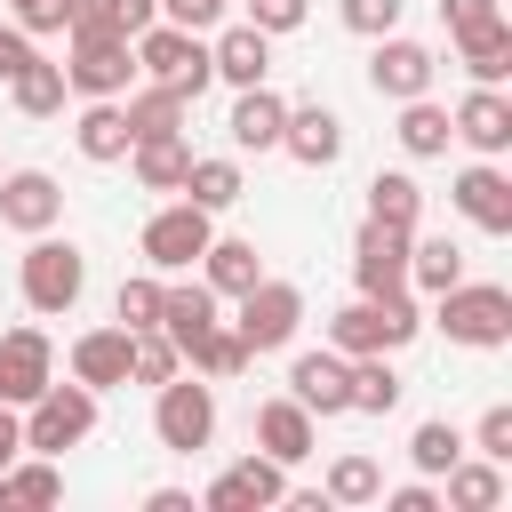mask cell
Segmentation results:
<instances>
[{
  "instance_id": "cell-19",
  "label": "cell",
  "mask_w": 512,
  "mask_h": 512,
  "mask_svg": "<svg viewBox=\"0 0 512 512\" xmlns=\"http://www.w3.org/2000/svg\"><path fill=\"white\" fill-rule=\"evenodd\" d=\"M280 120H288V104L256 80V88H240V96H232L224 136H232V152H280Z\"/></svg>"
},
{
  "instance_id": "cell-40",
  "label": "cell",
  "mask_w": 512,
  "mask_h": 512,
  "mask_svg": "<svg viewBox=\"0 0 512 512\" xmlns=\"http://www.w3.org/2000/svg\"><path fill=\"white\" fill-rule=\"evenodd\" d=\"M320 496H328V504H376V496H384L376 456H336V464H328V480H320Z\"/></svg>"
},
{
  "instance_id": "cell-27",
  "label": "cell",
  "mask_w": 512,
  "mask_h": 512,
  "mask_svg": "<svg viewBox=\"0 0 512 512\" xmlns=\"http://www.w3.org/2000/svg\"><path fill=\"white\" fill-rule=\"evenodd\" d=\"M200 280H208L216 296H248V288L264 280L256 240H208V248H200Z\"/></svg>"
},
{
  "instance_id": "cell-4",
  "label": "cell",
  "mask_w": 512,
  "mask_h": 512,
  "mask_svg": "<svg viewBox=\"0 0 512 512\" xmlns=\"http://www.w3.org/2000/svg\"><path fill=\"white\" fill-rule=\"evenodd\" d=\"M16 288H24V304H32L40 320H64V312L80 304V288H88V256H80L72 240H56V232H32Z\"/></svg>"
},
{
  "instance_id": "cell-35",
  "label": "cell",
  "mask_w": 512,
  "mask_h": 512,
  "mask_svg": "<svg viewBox=\"0 0 512 512\" xmlns=\"http://www.w3.org/2000/svg\"><path fill=\"white\" fill-rule=\"evenodd\" d=\"M8 96H16V112H24V120H56V112H64V64L32 56V64L8 80Z\"/></svg>"
},
{
  "instance_id": "cell-41",
  "label": "cell",
  "mask_w": 512,
  "mask_h": 512,
  "mask_svg": "<svg viewBox=\"0 0 512 512\" xmlns=\"http://www.w3.org/2000/svg\"><path fill=\"white\" fill-rule=\"evenodd\" d=\"M224 480H232V496H240L248 512H256V504H280V496H288V464H272L264 448H256V456H240V464H232Z\"/></svg>"
},
{
  "instance_id": "cell-9",
  "label": "cell",
  "mask_w": 512,
  "mask_h": 512,
  "mask_svg": "<svg viewBox=\"0 0 512 512\" xmlns=\"http://www.w3.org/2000/svg\"><path fill=\"white\" fill-rule=\"evenodd\" d=\"M240 344L248 352H280V344H296V328H304V288L296 280H256L248 296H240Z\"/></svg>"
},
{
  "instance_id": "cell-7",
  "label": "cell",
  "mask_w": 512,
  "mask_h": 512,
  "mask_svg": "<svg viewBox=\"0 0 512 512\" xmlns=\"http://www.w3.org/2000/svg\"><path fill=\"white\" fill-rule=\"evenodd\" d=\"M96 432V392L88 384H48L40 400H24V448L32 456H64Z\"/></svg>"
},
{
  "instance_id": "cell-22",
  "label": "cell",
  "mask_w": 512,
  "mask_h": 512,
  "mask_svg": "<svg viewBox=\"0 0 512 512\" xmlns=\"http://www.w3.org/2000/svg\"><path fill=\"white\" fill-rule=\"evenodd\" d=\"M72 144H80V160H96V168H112V160H128V112H120V96H88V112L72 120Z\"/></svg>"
},
{
  "instance_id": "cell-14",
  "label": "cell",
  "mask_w": 512,
  "mask_h": 512,
  "mask_svg": "<svg viewBox=\"0 0 512 512\" xmlns=\"http://www.w3.org/2000/svg\"><path fill=\"white\" fill-rule=\"evenodd\" d=\"M48 384H56V352H48V336H40V328H8V336H0V400L24 408V400H40Z\"/></svg>"
},
{
  "instance_id": "cell-21",
  "label": "cell",
  "mask_w": 512,
  "mask_h": 512,
  "mask_svg": "<svg viewBox=\"0 0 512 512\" xmlns=\"http://www.w3.org/2000/svg\"><path fill=\"white\" fill-rule=\"evenodd\" d=\"M208 64H216V80H232V88H256V80L272 72V32H256V24H232V32H216V40H208Z\"/></svg>"
},
{
  "instance_id": "cell-37",
  "label": "cell",
  "mask_w": 512,
  "mask_h": 512,
  "mask_svg": "<svg viewBox=\"0 0 512 512\" xmlns=\"http://www.w3.org/2000/svg\"><path fill=\"white\" fill-rule=\"evenodd\" d=\"M56 496H64L56 456H16V464L0 472V504H56Z\"/></svg>"
},
{
  "instance_id": "cell-15",
  "label": "cell",
  "mask_w": 512,
  "mask_h": 512,
  "mask_svg": "<svg viewBox=\"0 0 512 512\" xmlns=\"http://www.w3.org/2000/svg\"><path fill=\"white\" fill-rule=\"evenodd\" d=\"M448 200H456V216H464V224H480V232H512V176H504L496 160L456 168Z\"/></svg>"
},
{
  "instance_id": "cell-6",
  "label": "cell",
  "mask_w": 512,
  "mask_h": 512,
  "mask_svg": "<svg viewBox=\"0 0 512 512\" xmlns=\"http://www.w3.org/2000/svg\"><path fill=\"white\" fill-rule=\"evenodd\" d=\"M72 56H64V88L80 96H128L136 88V48L120 32H88V24H64Z\"/></svg>"
},
{
  "instance_id": "cell-50",
  "label": "cell",
  "mask_w": 512,
  "mask_h": 512,
  "mask_svg": "<svg viewBox=\"0 0 512 512\" xmlns=\"http://www.w3.org/2000/svg\"><path fill=\"white\" fill-rule=\"evenodd\" d=\"M16 456H24V408H8V400H0V472H8Z\"/></svg>"
},
{
  "instance_id": "cell-23",
  "label": "cell",
  "mask_w": 512,
  "mask_h": 512,
  "mask_svg": "<svg viewBox=\"0 0 512 512\" xmlns=\"http://www.w3.org/2000/svg\"><path fill=\"white\" fill-rule=\"evenodd\" d=\"M128 168H136L144 192H176L184 168H192V136H184V128H176V136H136V144H128Z\"/></svg>"
},
{
  "instance_id": "cell-24",
  "label": "cell",
  "mask_w": 512,
  "mask_h": 512,
  "mask_svg": "<svg viewBox=\"0 0 512 512\" xmlns=\"http://www.w3.org/2000/svg\"><path fill=\"white\" fill-rule=\"evenodd\" d=\"M368 224L416 232V224H424V184H416L408 168H376V176H368Z\"/></svg>"
},
{
  "instance_id": "cell-53",
  "label": "cell",
  "mask_w": 512,
  "mask_h": 512,
  "mask_svg": "<svg viewBox=\"0 0 512 512\" xmlns=\"http://www.w3.org/2000/svg\"><path fill=\"white\" fill-rule=\"evenodd\" d=\"M8 8H16V0H8Z\"/></svg>"
},
{
  "instance_id": "cell-17",
  "label": "cell",
  "mask_w": 512,
  "mask_h": 512,
  "mask_svg": "<svg viewBox=\"0 0 512 512\" xmlns=\"http://www.w3.org/2000/svg\"><path fill=\"white\" fill-rule=\"evenodd\" d=\"M448 128H456V144H472L480 160H504V152H512V96H504V88H472V96L448 112Z\"/></svg>"
},
{
  "instance_id": "cell-2",
  "label": "cell",
  "mask_w": 512,
  "mask_h": 512,
  "mask_svg": "<svg viewBox=\"0 0 512 512\" xmlns=\"http://www.w3.org/2000/svg\"><path fill=\"white\" fill-rule=\"evenodd\" d=\"M128 48H136V80H160V88H176L184 104H200V88L216 80L208 40H200V32H184V24H160V16H152Z\"/></svg>"
},
{
  "instance_id": "cell-8",
  "label": "cell",
  "mask_w": 512,
  "mask_h": 512,
  "mask_svg": "<svg viewBox=\"0 0 512 512\" xmlns=\"http://www.w3.org/2000/svg\"><path fill=\"white\" fill-rule=\"evenodd\" d=\"M208 240H216V216H208V208H192V200L152 208V216H144V232H136V248H144V264H152V272H192Z\"/></svg>"
},
{
  "instance_id": "cell-32",
  "label": "cell",
  "mask_w": 512,
  "mask_h": 512,
  "mask_svg": "<svg viewBox=\"0 0 512 512\" xmlns=\"http://www.w3.org/2000/svg\"><path fill=\"white\" fill-rule=\"evenodd\" d=\"M248 360H256V352H248V344H240V328H224V320H216L208 336H192V344H184V368H192V376H208V384H232Z\"/></svg>"
},
{
  "instance_id": "cell-54",
  "label": "cell",
  "mask_w": 512,
  "mask_h": 512,
  "mask_svg": "<svg viewBox=\"0 0 512 512\" xmlns=\"http://www.w3.org/2000/svg\"><path fill=\"white\" fill-rule=\"evenodd\" d=\"M240 8H248V0H240Z\"/></svg>"
},
{
  "instance_id": "cell-16",
  "label": "cell",
  "mask_w": 512,
  "mask_h": 512,
  "mask_svg": "<svg viewBox=\"0 0 512 512\" xmlns=\"http://www.w3.org/2000/svg\"><path fill=\"white\" fill-rule=\"evenodd\" d=\"M352 280H360V296H392V288H408V232H392V224H360V232H352Z\"/></svg>"
},
{
  "instance_id": "cell-10",
  "label": "cell",
  "mask_w": 512,
  "mask_h": 512,
  "mask_svg": "<svg viewBox=\"0 0 512 512\" xmlns=\"http://www.w3.org/2000/svg\"><path fill=\"white\" fill-rule=\"evenodd\" d=\"M432 72H440V56H432L424 40H400V32H384V40L368 48V88H376L384 104L432 96Z\"/></svg>"
},
{
  "instance_id": "cell-52",
  "label": "cell",
  "mask_w": 512,
  "mask_h": 512,
  "mask_svg": "<svg viewBox=\"0 0 512 512\" xmlns=\"http://www.w3.org/2000/svg\"><path fill=\"white\" fill-rule=\"evenodd\" d=\"M144 512H192V496H184V488H152V496H144Z\"/></svg>"
},
{
  "instance_id": "cell-44",
  "label": "cell",
  "mask_w": 512,
  "mask_h": 512,
  "mask_svg": "<svg viewBox=\"0 0 512 512\" xmlns=\"http://www.w3.org/2000/svg\"><path fill=\"white\" fill-rule=\"evenodd\" d=\"M464 448H472V456H488V464H512V408L496 400V408L472 424V440H464Z\"/></svg>"
},
{
  "instance_id": "cell-1",
  "label": "cell",
  "mask_w": 512,
  "mask_h": 512,
  "mask_svg": "<svg viewBox=\"0 0 512 512\" xmlns=\"http://www.w3.org/2000/svg\"><path fill=\"white\" fill-rule=\"evenodd\" d=\"M416 336H424V312H416L408 288H392V296H352L344 312H328V352H344V360H360V352H400V344H416Z\"/></svg>"
},
{
  "instance_id": "cell-36",
  "label": "cell",
  "mask_w": 512,
  "mask_h": 512,
  "mask_svg": "<svg viewBox=\"0 0 512 512\" xmlns=\"http://www.w3.org/2000/svg\"><path fill=\"white\" fill-rule=\"evenodd\" d=\"M176 368H184V352L168 328H128V384H168Z\"/></svg>"
},
{
  "instance_id": "cell-49",
  "label": "cell",
  "mask_w": 512,
  "mask_h": 512,
  "mask_svg": "<svg viewBox=\"0 0 512 512\" xmlns=\"http://www.w3.org/2000/svg\"><path fill=\"white\" fill-rule=\"evenodd\" d=\"M224 8H232V0H160V16H168V24H184V32H208Z\"/></svg>"
},
{
  "instance_id": "cell-12",
  "label": "cell",
  "mask_w": 512,
  "mask_h": 512,
  "mask_svg": "<svg viewBox=\"0 0 512 512\" xmlns=\"http://www.w3.org/2000/svg\"><path fill=\"white\" fill-rule=\"evenodd\" d=\"M288 392L312 408V416H352V360L344 352H296L288 360Z\"/></svg>"
},
{
  "instance_id": "cell-26",
  "label": "cell",
  "mask_w": 512,
  "mask_h": 512,
  "mask_svg": "<svg viewBox=\"0 0 512 512\" xmlns=\"http://www.w3.org/2000/svg\"><path fill=\"white\" fill-rule=\"evenodd\" d=\"M192 208H208V216H224L248 184H240V160H224V152H192V168H184V184H176Z\"/></svg>"
},
{
  "instance_id": "cell-47",
  "label": "cell",
  "mask_w": 512,
  "mask_h": 512,
  "mask_svg": "<svg viewBox=\"0 0 512 512\" xmlns=\"http://www.w3.org/2000/svg\"><path fill=\"white\" fill-rule=\"evenodd\" d=\"M248 24L280 40V32H296V24H304V0H248Z\"/></svg>"
},
{
  "instance_id": "cell-34",
  "label": "cell",
  "mask_w": 512,
  "mask_h": 512,
  "mask_svg": "<svg viewBox=\"0 0 512 512\" xmlns=\"http://www.w3.org/2000/svg\"><path fill=\"white\" fill-rule=\"evenodd\" d=\"M400 392H408V384H400V368H392L384 352H360V360H352V416H392Z\"/></svg>"
},
{
  "instance_id": "cell-20",
  "label": "cell",
  "mask_w": 512,
  "mask_h": 512,
  "mask_svg": "<svg viewBox=\"0 0 512 512\" xmlns=\"http://www.w3.org/2000/svg\"><path fill=\"white\" fill-rule=\"evenodd\" d=\"M72 384H88V392H112V384H128V328L112 320V328H88V336H72Z\"/></svg>"
},
{
  "instance_id": "cell-38",
  "label": "cell",
  "mask_w": 512,
  "mask_h": 512,
  "mask_svg": "<svg viewBox=\"0 0 512 512\" xmlns=\"http://www.w3.org/2000/svg\"><path fill=\"white\" fill-rule=\"evenodd\" d=\"M152 16H160V0H72V24H88V32H120V40H136Z\"/></svg>"
},
{
  "instance_id": "cell-51",
  "label": "cell",
  "mask_w": 512,
  "mask_h": 512,
  "mask_svg": "<svg viewBox=\"0 0 512 512\" xmlns=\"http://www.w3.org/2000/svg\"><path fill=\"white\" fill-rule=\"evenodd\" d=\"M384 504H392V512H440V496H432V480H408V488H392Z\"/></svg>"
},
{
  "instance_id": "cell-13",
  "label": "cell",
  "mask_w": 512,
  "mask_h": 512,
  "mask_svg": "<svg viewBox=\"0 0 512 512\" xmlns=\"http://www.w3.org/2000/svg\"><path fill=\"white\" fill-rule=\"evenodd\" d=\"M256 448H264L272 464H288V472H296V464L320 448V416H312L296 392H280V400H264V408H256Z\"/></svg>"
},
{
  "instance_id": "cell-5",
  "label": "cell",
  "mask_w": 512,
  "mask_h": 512,
  "mask_svg": "<svg viewBox=\"0 0 512 512\" xmlns=\"http://www.w3.org/2000/svg\"><path fill=\"white\" fill-rule=\"evenodd\" d=\"M152 440L168 448V456H192V448H208L216 440V392H208V376H168V384H152Z\"/></svg>"
},
{
  "instance_id": "cell-29",
  "label": "cell",
  "mask_w": 512,
  "mask_h": 512,
  "mask_svg": "<svg viewBox=\"0 0 512 512\" xmlns=\"http://www.w3.org/2000/svg\"><path fill=\"white\" fill-rule=\"evenodd\" d=\"M456 64L472 72V88H504V72H512V24L496 16V24L464 32V40H456Z\"/></svg>"
},
{
  "instance_id": "cell-3",
  "label": "cell",
  "mask_w": 512,
  "mask_h": 512,
  "mask_svg": "<svg viewBox=\"0 0 512 512\" xmlns=\"http://www.w3.org/2000/svg\"><path fill=\"white\" fill-rule=\"evenodd\" d=\"M432 304H440L432 320H440L448 344H464V352L512 344V288H496V280H456V288H440Z\"/></svg>"
},
{
  "instance_id": "cell-28",
  "label": "cell",
  "mask_w": 512,
  "mask_h": 512,
  "mask_svg": "<svg viewBox=\"0 0 512 512\" xmlns=\"http://www.w3.org/2000/svg\"><path fill=\"white\" fill-rule=\"evenodd\" d=\"M216 304H224V296H216L208 280H176V288L160 296V328L176 336V352H184L192 336H208V328H216Z\"/></svg>"
},
{
  "instance_id": "cell-48",
  "label": "cell",
  "mask_w": 512,
  "mask_h": 512,
  "mask_svg": "<svg viewBox=\"0 0 512 512\" xmlns=\"http://www.w3.org/2000/svg\"><path fill=\"white\" fill-rule=\"evenodd\" d=\"M32 56H40V48H32V32H24V24H0V88H8Z\"/></svg>"
},
{
  "instance_id": "cell-31",
  "label": "cell",
  "mask_w": 512,
  "mask_h": 512,
  "mask_svg": "<svg viewBox=\"0 0 512 512\" xmlns=\"http://www.w3.org/2000/svg\"><path fill=\"white\" fill-rule=\"evenodd\" d=\"M120 112H128V136H176L192 104H184L176 88H160V80H144V88H128V96H120Z\"/></svg>"
},
{
  "instance_id": "cell-46",
  "label": "cell",
  "mask_w": 512,
  "mask_h": 512,
  "mask_svg": "<svg viewBox=\"0 0 512 512\" xmlns=\"http://www.w3.org/2000/svg\"><path fill=\"white\" fill-rule=\"evenodd\" d=\"M504 8L496 0H440V24H448V40H464V32H480V24H496Z\"/></svg>"
},
{
  "instance_id": "cell-25",
  "label": "cell",
  "mask_w": 512,
  "mask_h": 512,
  "mask_svg": "<svg viewBox=\"0 0 512 512\" xmlns=\"http://www.w3.org/2000/svg\"><path fill=\"white\" fill-rule=\"evenodd\" d=\"M464 280V248L448 240V232H408V288H424V296H440V288H456Z\"/></svg>"
},
{
  "instance_id": "cell-30",
  "label": "cell",
  "mask_w": 512,
  "mask_h": 512,
  "mask_svg": "<svg viewBox=\"0 0 512 512\" xmlns=\"http://www.w3.org/2000/svg\"><path fill=\"white\" fill-rule=\"evenodd\" d=\"M392 136H400V152H408V160H440V152L456 144V128H448V104H432V96H408Z\"/></svg>"
},
{
  "instance_id": "cell-43",
  "label": "cell",
  "mask_w": 512,
  "mask_h": 512,
  "mask_svg": "<svg viewBox=\"0 0 512 512\" xmlns=\"http://www.w3.org/2000/svg\"><path fill=\"white\" fill-rule=\"evenodd\" d=\"M336 16H344V32H360V40H384V32H400L408 0H336Z\"/></svg>"
},
{
  "instance_id": "cell-18",
  "label": "cell",
  "mask_w": 512,
  "mask_h": 512,
  "mask_svg": "<svg viewBox=\"0 0 512 512\" xmlns=\"http://www.w3.org/2000/svg\"><path fill=\"white\" fill-rule=\"evenodd\" d=\"M280 152H288L296 168H336V160H344V120H336L328 104H288Z\"/></svg>"
},
{
  "instance_id": "cell-11",
  "label": "cell",
  "mask_w": 512,
  "mask_h": 512,
  "mask_svg": "<svg viewBox=\"0 0 512 512\" xmlns=\"http://www.w3.org/2000/svg\"><path fill=\"white\" fill-rule=\"evenodd\" d=\"M56 216H64V184L48 176V168H0V224L8 232H56Z\"/></svg>"
},
{
  "instance_id": "cell-42",
  "label": "cell",
  "mask_w": 512,
  "mask_h": 512,
  "mask_svg": "<svg viewBox=\"0 0 512 512\" xmlns=\"http://www.w3.org/2000/svg\"><path fill=\"white\" fill-rule=\"evenodd\" d=\"M160 296H168V280H160V272H128V280H120V296H112L120 328H160Z\"/></svg>"
},
{
  "instance_id": "cell-33",
  "label": "cell",
  "mask_w": 512,
  "mask_h": 512,
  "mask_svg": "<svg viewBox=\"0 0 512 512\" xmlns=\"http://www.w3.org/2000/svg\"><path fill=\"white\" fill-rule=\"evenodd\" d=\"M440 480H448V504L456 512H496L504 504V464H488V456H456Z\"/></svg>"
},
{
  "instance_id": "cell-45",
  "label": "cell",
  "mask_w": 512,
  "mask_h": 512,
  "mask_svg": "<svg viewBox=\"0 0 512 512\" xmlns=\"http://www.w3.org/2000/svg\"><path fill=\"white\" fill-rule=\"evenodd\" d=\"M8 24H24L32 40H40V32H64V24H72V0H16Z\"/></svg>"
},
{
  "instance_id": "cell-39",
  "label": "cell",
  "mask_w": 512,
  "mask_h": 512,
  "mask_svg": "<svg viewBox=\"0 0 512 512\" xmlns=\"http://www.w3.org/2000/svg\"><path fill=\"white\" fill-rule=\"evenodd\" d=\"M456 456H464V432H456L448 416H432V424H416V432H408V464H416L424 480H440Z\"/></svg>"
}]
</instances>
